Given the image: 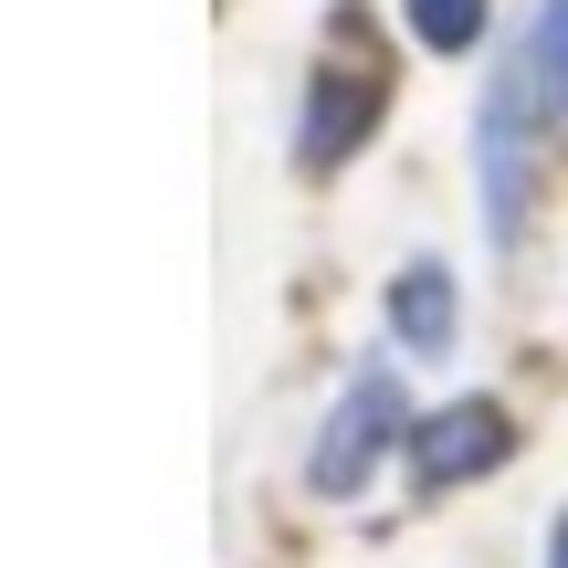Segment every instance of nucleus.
<instances>
[{
	"instance_id": "f257e3e1",
	"label": "nucleus",
	"mask_w": 568,
	"mask_h": 568,
	"mask_svg": "<svg viewBox=\"0 0 568 568\" xmlns=\"http://www.w3.org/2000/svg\"><path fill=\"white\" fill-rule=\"evenodd\" d=\"M527 95H537V63H506L495 95H485V222H495V243H516L527 232V201H537V169H527L537 116H527Z\"/></svg>"
},
{
	"instance_id": "f03ea898",
	"label": "nucleus",
	"mask_w": 568,
	"mask_h": 568,
	"mask_svg": "<svg viewBox=\"0 0 568 568\" xmlns=\"http://www.w3.org/2000/svg\"><path fill=\"white\" fill-rule=\"evenodd\" d=\"M389 443H400V379H389V368H368V379L337 400V422L316 432V485H326V495L368 485V464H379Z\"/></svg>"
},
{
	"instance_id": "7ed1b4c3",
	"label": "nucleus",
	"mask_w": 568,
	"mask_h": 568,
	"mask_svg": "<svg viewBox=\"0 0 568 568\" xmlns=\"http://www.w3.org/2000/svg\"><path fill=\"white\" fill-rule=\"evenodd\" d=\"M485 464H506V410L495 400H453V410H432V422L410 432V474H422V485H464V474H485Z\"/></svg>"
},
{
	"instance_id": "20e7f679",
	"label": "nucleus",
	"mask_w": 568,
	"mask_h": 568,
	"mask_svg": "<svg viewBox=\"0 0 568 568\" xmlns=\"http://www.w3.org/2000/svg\"><path fill=\"white\" fill-rule=\"evenodd\" d=\"M368 116H379V84L368 74H316V95H305V169H337L347 148L368 138Z\"/></svg>"
},
{
	"instance_id": "39448f33",
	"label": "nucleus",
	"mask_w": 568,
	"mask_h": 568,
	"mask_svg": "<svg viewBox=\"0 0 568 568\" xmlns=\"http://www.w3.org/2000/svg\"><path fill=\"white\" fill-rule=\"evenodd\" d=\"M389 316H400V337H410V347H443V337H453V274H443V264H410Z\"/></svg>"
},
{
	"instance_id": "423d86ee",
	"label": "nucleus",
	"mask_w": 568,
	"mask_h": 568,
	"mask_svg": "<svg viewBox=\"0 0 568 568\" xmlns=\"http://www.w3.org/2000/svg\"><path fill=\"white\" fill-rule=\"evenodd\" d=\"M410 32L432 53H464V42H485V0H410Z\"/></svg>"
},
{
	"instance_id": "0eeeda50",
	"label": "nucleus",
	"mask_w": 568,
	"mask_h": 568,
	"mask_svg": "<svg viewBox=\"0 0 568 568\" xmlns=\"http://www.w3.org/2000/svg\"><path fill=\"white\" fill-rule=\"evenodd\" d=\"M537 84H548V105L568 116V0H537V42H527Z\"/></svg>"
},
{
	"instance_id": "6e6552de",
	"label": "nucleus",
	"mask_w": 568,
	"mask_h": 568,
	"mask_svg": "<svg viewBox=\"0 0 568 568\" xmlns=\"http://www.w3.org/2000/svg\"><path fill=\"white\" fill-rule=\"evenodd\" d=\"M548 568H568V527H558V537H548Z\"/></svg>"
}]
</instances>
